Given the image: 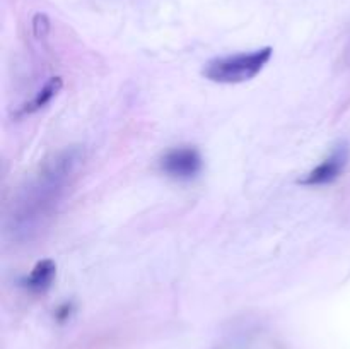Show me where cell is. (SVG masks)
<instances>
[{"label":"cell","instance_id":"5","mask_svg":"<svg viewBox=\"0 0 350 349\" xmlns=\"http://www.w3.org/2000/svg\"><path fill=\"white\" fill-rule=\"evenodd\" d=\"M55 276H57V263L50 259H44L40 260L33 267V270L26 277L21 279V284L27 291H31V293L40 294L50 289L55 281Z\"/></svg>","mask_w":350,"mask_h":349},{"label":"cell","instance_id":"2","mask_svg":"<svg viewBox=\"0 0 350 349\" xmlns=\"http://www.w3.org/2000/svg\"><path fill=\"white\" fill-rule=\"evenodd\" d=\"M272 55V48L263 47L253 51L212 58L202 68V75L217 84H241L256 77L267 67Z\"/></svg>","mask_w":350,"mask_h":349},{"label":"cell","instance_id":"4","mask_svg":"<svg viewBox=\"0 0 350 349\" xmlns=\"http://www.w3.org/2000/svg\"><path fill=\"white\" fill-rule=\"evenodd\" d=\"M163 173L174 180H193L204 168V159L197 147L193 146H180L170 149L159 163Z\"/></svg>","mask_w":350,"mask_h":349},{"label":"cell","instance_id":"7","mask_svg":"<svg viewBox=\"0 0 350 349\" xmlns=\"http://www.w3.org/2000/svg\"><path fill=\"white\" fill-rule=\"evenodd\" d=\"M33 31L36 38H44L50 33V21H48L46 14H36L33 17Z\"/></svg>","mask_w":350,"mask_h":349},{"label":"cell","instance_id":"1","mask_svg":"<svg viewBox=\"0 0 350 349\" xmlns=\"http://www.w3.org/2000/svg\"><path fill=\"white\" fill-rule=\"evenodd\" d=\"M84 163V149L67 147L44 161L10 202L5 229L16 242L34 238L57 211L67 187Z\"/></svg>","mask_w":350,"mask_h":349},{"label":"cell","instance_id":"3","mask_svg":"<svg viewBox=\"0 0 350 349\" xmlns=\"http://www.w3.org/2000/svg\"><path fill=\"white\" fill-rule=\"evenodd\" d=\"M350 159V147L347 142H338L330 154L321 161L320 164L308 171L303 178L297 180V183L304 187H323L332 185L342 177V173L347 168Z\"/></svg>","mask_w":350,"mask_h":349},{"label":"cell","instance_id":"8","mask_svg":"<svg viewBox=\"0 0 350 349\" xmlns=\"http://www.w3.org/2000/svg\"><path fill=\"white\" fill-rule=\"evenodd\" d=\"M349 55H350V50H349Z\"/></svg>","mask_w":350,"mask_h":349},{"label":"cell","instance_id":"6","mask_svg":"<svg viewBox=\"0 0 350 349\" xmlns=\"http://www.w3.org/2000/svg\"><path fill=\"white\" fill-rule=\"evenodd\" d=\"M62 86H64V82H62L60 77H51L50 81L36 92V96L21 108V115H31V113H36L38 109L44 108V106H46L48 103H51V99L58 94Z\"/></svg>","mask_w":350,"mask_h":349}]
</instances>
